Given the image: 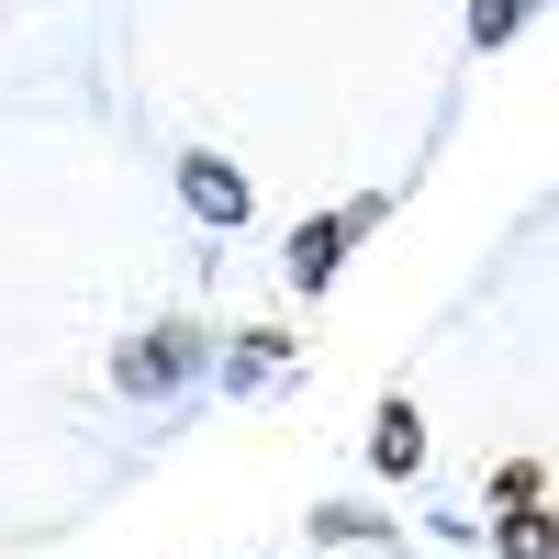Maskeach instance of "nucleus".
<instances>
[{"label":"nucleus","mask_w":559,"mask_h":559,"mask_svg":"<svg viewBox=\"0 0 559 559\" xmlns=\"http://www.w3.org/2000/svg\"><path fill=\"white\" fill-rule=\"evenodd\" d=\"M191 369H202V336H191V324H157L146 347L112 358V381H123V392H168V381H191Z\"/></svg>","instance_id":"nucleus-1"},{"label":"nucleus","mask_w":559,"mask_h":559,"mask_svg":"<svg viewBox=\"0 0 559 559\" xmlns=\"http://www.w3.org/2000/svg\"><path fill=\"white\" fill-rule=\"evenodd\" d=\"M179 202L236 236V224H247V168H236V157H179Z\"/></svg>","instance_id":"nucleus-2"},{"label":"nucleus","mask_w":559,"mask_h":559,"mask_svg":"<svg viewBox=\"0 0 559 559\" xmlns=\"http://www.w3.org/2000/svg\"><path fill=\"white\" fill-rule=\"evenodd\" d=\"M280 269H292V292H324V280L347 269V213H313V224H292V258H280Z\"/></svg>","instance_id":"nucleus-3"},{"label":"nucleus","mask_w":559,"mask_h":559,"mask_svg":"<svg viewBox=\"0 0 559 559\" xmlns=\"http://www.w3.org/2000/svg\"><path fill=\"white\" fill-rule=\"evenodd\" d=\"M369 471H392V481H414V471H426V414H414L403 392L381 403V426H369Z\"/></svg>","instance_id":"nucleus-4"},{"label":"nucleus","mask_w":559,"mask_h":559,"mask_svg":"<svg viewBox=\"0 0 559 559\" xmlns=\"http://www.w3.org/2000/svg\"><path fill=\"white\" fill-rule=\"evenodd\" d=\"M280 358H292V336H269V324H258L247 347H224V392H258V381H269Z\"/></svg>","instance_id":"nucleus-5"},{"label":"nucleus","mask_w":559,"mask_h":559,"mask_svg":"<svg viewBox=\"0 0 559 559\" xmlns=\"http://www.w3.org/2000/svg\"><path fill=\"white\" fill-rule=\"evenodd\" d=\"M492 503H503V515H537V503H548V471H537V459H503V471H492Z\"/></svg>","instance_id":"nucleus-6"},{"label":"nucleus","mask_w":559,"mask_h":559,"mask_svg":"<svg viewBox=\"0 0 559 559\" xmlns=\"http://www.w3.org/2000/svg\"><path fill=\"white\" fill-rule=\"evenodd\" d=\"M313 537H324V548H381L392 526H381V515H358V503H324V515H313Z\"/></svg>","instance_id":"nucleus-7"},{"label":"nucleus","mask_w":559,"mask_h":559,"mask_svg":"<svg viewBox=\"0 0 559 559\" xmlns=\"http://www.w3.org/2000/svg\"><path fill=\"white\" fill-rule=\"evenodd\" d=\"M526 12H537V0H471V45H481V57H492V45H503V34H515Z\"/></svg>","instance_id":"nucleus-8"},{"label":"nucleus","mask_w":559,"mask_h":559,"mask_svg":"<svg viewBox=\"0 0 559 559\" xmlns=\"http://www.w3.org/2000/svg\"><path fill=\"white\" fill-rule=\"evenodd\" d=\"M503 548H515V559H548V515H503Z\"/></svg>","instance_id":"nucleus-9"}]
</instances>
